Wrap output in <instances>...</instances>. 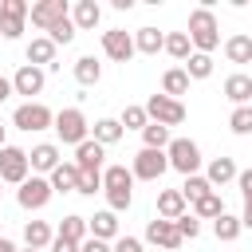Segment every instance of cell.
<instances>
[{
  "label": "cell",
  "instance_id": "cell-35",
  "mask_svg": "<svg viewBox=\"0 0 252 252\" xmlns=\"http://www.w3.org/2000/svg\"><path fill=\"white\" fill-rule=\"evenodd\" d=\"M142 142H146V150H165V146H169V130H165V126H158V122H146Z\"/></svg>",
  "mask_w": 252,
  "mask_h": 252
},
{
  "label": "cell",
  "instance_id": "cell-44",
  "mask_svg": "<svg viewBox=\"0 0 252 252\" xmlns=\"http://www.w3.org/2000/svg\"><path fill=\"white\" fill-rule=\"evenodd\" d=\"M79 252H110V244H106V240H94V236H87V240L79 244Z\"/></svg>",
  "mask_w": 252,
  "mask_h": 252
},
{
  "label": "cell",
  "instance_id": "cell-2",
  "mask_svg": "<svg viewBox=\"0 0 252 252\" xmlns=\"http://www.w3.org/2000/svg\"><path fill=\"white\" fill-rule=\"evenodd\" d=\"M165 161H169V169L193 177V173L201 169V150H197L193 138H169V146H165Z\"/></svg>",
  "mask_w": 252,
  "mask_h": 252
},
{
  "label": "cell",
  "instance_id": "cell-10",
  "mask_svg": "<svg viewBox=\"0 0 252 252\" xmlns=\"http://www.w3.org/2000/svg\"><path fill=\"white\" fill-rule=\"evenodd\" d=\"M71 16V8H67V0H39V4H32L28 8V20L35 24V28H43V32H51L59 20H67Z\"/></svg>",
  "mask_w": 252,
  "mask_h": 252
},
{
  "label": "cell",
  "instance_id": "cell-21",
  "mask_svg": "<svg viewBox=\"0 0 252 252\" xmlns=\"http://www.w3.org/2000/svg\"><path fill=\"white\" fill-rule=\"evenodd\" d=\"M161 94H165V98H177V102H181V94H189V75H185V67H169V71L161 75Z\"/></svg>",
  "mask_w": 252,
  "mask_h": 252
},
{
  "label": "cell",
  "instance_id": "cell-37",
  "mask_svg": "<svg viewBox=\"0 0 252 252\" xmlns=\"http://www.w3.org/2000/svg\"><path fill=\"white\" fill-rule=\"evenodd\" d=\"M205 193H213V185L201 177V173H193V177H185V185H181V197H185V205L189 201H201Z\"/></svg>",
  "mask_w": 252,
  "mask_h": 252
},
{
  "label": "cell",
  "instance_id": "cell-29",
  "mask_svg": "<svg viewBox=\"0 0 252 252\" xmlns=\"http://www.w3.org/2000/svg\"><path fill=\"white\" fill-rule=\"evenodd\" d=\"M91 130H94V142H98L102 150H106V146H114V142L122 138V122H118V118H98Z\"/></svg>",
  "mask_w": 252,
  "mask_h": 252
},
{
  "label": "cell",
  "instance_id": "cell-51",
  "mask_svg": "<svg viewBox=\"0 0 252 252\" xmlns=\"http://www.w3.org/2000/svg\"><path fill=\"white\" fill-rule=\"evenodd\" d=\"M28 252H35V248H28Z\"/></svg>",
  "mask_w": 252,
  "mask_h": 252
},
{
  "label": "cell",
  "instance_id": "cell-39",
  "mask_svg": "<svg viewBox=\"0 0 252 252\" xmlns=\"http://www.w3.org/2000/svg\"><path fill=\"white\" fill-rule=\"evenodd\" d=\"M47 39H51V43H55V47H59V43H63V47H67V43H71V39H75V24H71V16H67V20H59V24H55V28H51V32H47Z\"/></svg>",
  "mask_w": 252,
  "mask_h": 252
},
{
  "label": "cell",
  "instance_id": "cell-14",
  "mask_svg": "<svg viewBox=\"0 0 252 252\" xmlns=\"http://www.w3.org/2000/svg\"><path fill=\"white\" fill-rule=\"evenodd\" d=\"M28 63L32 67H51V71H59V63H55V43L47 39V35H35L32 43H28Z\"/></svg>",
  "mask_w": 252,
  "mask_h": 252
},
{
  "label": "cell",
  "instance_id": "cell-30",
  "mask_svg": "<svg viewBox=\"0 0 252 252\" xmlns=\"http://www.w3.org/2000/svg\"><path fill=\"white\" fill-rule=\"evenodd\" d=\"M59 240H71V244H83V240H87V217H79V213H71V217H63V224H59Z\"/></svg>",
  "mask_w": 252,
  "mask_h": 252
},
{
  "label": "cell",
  "instance_id": "cell-8",
  "mask_svg": "<svg viewBox=\"0 0 252 252\" xmlns=\"http://www.w3.org/2000/svg\"><path fill=\"white\" fill-rule=\"evenodd\" d=\"M16 201H20V209H28V213L43 209V205L51 201V181H47V177H39V173H32V177L16 189Z\"/></svg>",
  "mask_w": 252,
  "mask_h": 252
},
{
  "label": "cell",
  "instance_id": "cell-9",
  "mask_svg": "<svg viewBox=\"0 0 252 252\" xmlns=\"http://www.w3.org/2000/svg\"><path fill=\"white\" fill-rule=\"evenodd\" d=\"M28 150L20 146H4L0 150V181H12V185H24L28 181Z\"/></svg>",
  "mask_w": 252,
  "mask_h": 252
},
{
  "label": "cell",
  "instance_id": "cell-28",
  "mask_svg": "<svg viewBox=\"0 0 252 252\" xmlns=\"http://www.w3.org/2000/svg\"><path fill=\"white\" fill-rule=\"evenodd\" d=\"M75 79H79V87H94V83L102 79V63H98L94 55L75 59Z\"/></svg>",
  "mask_w": 252,
  "mask_h": 252
},
{
  "label": "cell",
  "instance_id": "cell-1",
  "mask_svg": "<svg viewBox=\"0 0 252 252\" xmlns=\"http://www.w3.org/2000/svg\"><path fill=\"white\" fill-rule=\"evenodd\" d=\"M185 35H189L193 51L213 55V51L220 47V24H217L213 8H193V12H189V28H185Z\"/></svg>",
  "mask_w": 252,
  "mask_h": 252
},
{
  "label": "cell",
  "instance_id": "cell-20",
  "mask_svg": "<svg viewBox=\"0 0 252 252\" xmlns=\"http://www.w3.org/2000/svg\"><path fill=\"white\" fill-rule=\"evenodd\" d=\"M236 173H240V169H236V161H232V158H213V161H209V169H205V181L217 189V185L236 181Z\"/></svg>",
  "mask_w": 252,
  "mask_h": 252
},
{
  "label": "cell",
  "instance_id": "cell-23",
  "mask_svg": "<svg viewBox=\"0 0 252 252\" xmlns=\"http://www.w3.org/2000/svg\"><path fill=\"white\" fill-rule=\"evenodd\" d=\"M158 217H161V220H177V217H185V197H181V189H165V193H158Z\"/></svg>",
  "mask_w": 252,
  "mask_h": 252
},
{
  "label": "cell",
  "instance_id": "cell-52",
  "mask_svg": "<svg viewBox=\"0 0 252 252\" xmlns=\"http://www.w3.org/2000/svg\"><path fill=\"white\" fill-rule=\"evenodd\" d=\"M0 185H4V181H0ZM0 193H4V189H0Z\"/></svg>",
  "mask_w": 252,
  "mask_h": 252
},
{
  "label": "cell",
  "instance_id": "cell-48",
  "mask_svg": "<svg viewBox=\"0 0 252 252\" xmlns=\"http://www.w3.org/2000/svg\"><path fill=\"white\" fill-rule=\"evenodd\" d=\"M8 94H12V79H4V75H0V102H4Z\"/></svg>",
  "mask_w": 252,
  "mask_h": 252
},
{
  "label": "cell",
  "instance_id": "cell-34",
  "mask_svg": "<svg viewBox=\"0 0 252 252\" xmlns=\"http://www.w3.org/2000/svg\"><path fill=\"white\" fill-rule=\"evenodd\" d=\"M185 75H189V79H209V75H213V55L193 51V55L185 59Z\"/></svg>",
  "mask_w": 252,
  "mask_h": 252
},
{
  "label": "cell",
  "instance_id": "cell-7",
  "mask_svg": "<svg viewBox=\"0 0 252 252\" xmlns=\"http://www.w3.org/2000/svg\"><path fill=\"white\" fill-rule=\"evenodd\" d=\"M165 169H169V161H165V150H146V146L134 154V165H130V173H134L138 181H158Z\"/></svg>",
  "mask_w": 252,
  "mask_h": 252
},
{
  "label": "cell",
  "instance_id": "cell-31",
  "mask_svg": "<svg viewBox=\"0 0 252 252\" xmlns=\"http://www.w3.org/2000/svg\"><path fill=\"white\" fill-rule=\"evenodd\" d=\"M220 213H224V205H220L217 189H213V193H205L201 201H193V217H197V220H217Z\"/></svg>",
  "mask_w": 252,
  "mask_h": 252
},
{
  "label": "cell",
  "instance_id": "cell-25",
  "mask_svg": "<svg viewBox=\"0 0 252 252\" xmlns=\"http://www.w3.org/2000/svg\"><path fill=\"white\" fill-rule=\"evenodd\" d=\"M165 47V35L158 32V28H138L134 32V51H142V55H158Z\"/></svg>",
  "mask_w": 252,
  "mask_h": 252
},
{
  "label": "cell",
  "instance_id": "cell-46",
  "mask_svg": "<svg viewBox=\"0 0 252 252\" xmlns=\"http://www.w3.org/2000/svg\"><path fill=\"white\" fill-rule=\"evenodd\" d=\"M51 252H79V244H71V240H51Z\"/></svg>",
  "mask_w": 252,
  "mask_h": 252
},
{
  "label": "cell",
  "instance_id": "cell-43",
  "mask_svg": "<svg viewBox=\"0 0 252 252\" xmlns=\"http://www.w3.org/2000/svg\"><path fill=\"white\" fill-rule=\"evenodd\" d=\"M110 252H142V240H138V236H118V240L110 244Z\"/></svg>",
  "mask_w": 252,
  "mask_h": 252
},
{
  "label": "cell",
  "instance_id": "cell-12",
  "mask_svg": "<svg viewBox=\"0 0 252 252\" xmlns=\"http://www.w3.org/2000/svg\"><path fill=\"white\" fill-rule=\"evenodd\" d=\"M146 240L158 244L161 252H177V248H181V232H177V224H173V220H161V217H154V220L146 224Z\"/></svg>",
  "mask_w": 252,
  "mask_h": 252
},
{
  "label": "cell",
  "instance_id": "cell-27",
  "mask_svg": "<svg viewBox=\"0 0 252 252\" xmlns=\"http://www.w3.org/2000/svg\"><path fill=\"white\" fill-rule=\"evenodd\" d=\"M224 59L228 63H252V35H228L224 39Z\"/></svg>",
  "mask_w": 252,
  "mask_h": 252
},
{
  "label": "cell",
  "instance_id": "cell-19",
  "mask_svg": "<svg viewBox=\"0 0 252 252\" xmlns=\"http://www.w3.org/2000/svg\"><path fill=\"white\" fill-rule=\"evenodd\" d=\"M102 158H106V150H102L94 138H87V142L75 146V165H79V169H102Z\"/></svg>",
  "mask_w": 252,
  "mask_h": 252
},
{
  "label": "cell",
  "instance_id": "cell-18",
  "mask_svg": "<svg viewBox=\"0 0 252 252\" xmlns=\"http://www.w3.org/2000/svg\"><path fill=\"white\" fill-rule=\"evenodd\" d=\"M59 161H63V158H59V146H51V142H39V146L28 154V165H32L35 173H51Z\"/></svg>",
  "mask_w": 252,
  "mask_h": 252
},
{
  "label": "cell",
  "instance_id": "cell-50",
  "mask_svg": "<svg viewBox=\"0 0 252 252\" xmlns=\"http://www.w3.org/2000/svg\"><path fill=\"white\" fill-rule=\"evenodd\" d=\"M4 146H8V142H4V126H0V150H4Z\"/></svg>",
  "mask_w": 252,
  "mask_h": 252
},
{
  "label": "cell",
  "instance_id": "cell-40",
  "mask_svg": "<svg viewBox=\"0 0 252 252\" xmlns=\"http://www.w3.org/2000/svg\"><path fill=\"white\" fill-rule=\"evenodd\" d=\"M118 122H122L126 130H146V122H150V118H146V106H126Z\"/></svg>",
  "mask_w": 252,
  "mask_h": 252
},
{
  "label": "cell",
  "instance_id": "cell-22",
  "mask_svg": "<svg viewBox=\"0 0 252 252\" xmlns=\"http://www.w3.org/2000/svg\"><path fill=\"white\" fill-rule=\"evenodd\" d=\"M122 189H134V173L126 165H106L102 169V193H122Z\"/></svg>",
  "mask_w": 252,
  "mask_h": 252
},
{
  "label": "cell",
  "instance_id": "cell-32",
  "mask_svg": "<svg viewBox=\"0 0 252 252\" xmlns=\"http://www.w3.org/2000/svg\"><path fill=\"white\" fill-rule=\"evenodd\" d=\"M240 228H244V224H240V217H232V213H220V217L213 220V232H217V240H224V244L236 240Z\"/></svg>",
  "mask_w": 252,
  "mask_h": 252
},
{
  "label": "cell",
  "instance_id": "cell-38",
  "mask_svg": "<svg viewBox=\"0 0 252 252\" xmlns=\"http://www.w3.org/2000/svg\"><path fill=\"white\" fill-rule=\"evenodd\" d=\"M228 130L232 134H252V106H236L232 118H228Z\"/></svg>",
  "mask_w": 252,
  "mask_h": 252
},
{
  "label": "cell",
  "instance_id": "cell-3",
  "mask_svg": "<svg viewBox=\"0 0 252 252\" xmlns=\"http://www.w3.org/2000/svg\"><path fill=\"white\" fill-rule=\"evenodd\" d=\"M51 126H55L59 142H67V146H79V142H87V130H91V122H87V114H83L79 106H67V110H59Z\"/></svg>",
  "mask_w": 252,
  "mask_h": 252
},
{
  "label": "cell",
  "instance_id": "cell-45",
  "mask_svg": "<svg viewBox=\"0 0 252 252\" xmlns=\"http://www.w3.org/2000/svg\"><path fill=\"white\" fill-rule=\"evenodd\" d=\"M236 185H240L244 197H252V169H240V173H236Z\"/></svg>",
  "mask_w": 252,
  "mask_h": 252
},
{
  "label": "cell",
  "instance_id": "cell-41",
  "mask_svg": "<svg viewBox=\"0 0 252 252\" xmlns=\"http://www.w3.org/2000/svg\"><path fill=\"white\" fill-rule=\"evenodd\" d=\"M173 224H177V232H181V240H193V236L201 232V220H197L193 213H185V217H177Z\"/></svg>",
  "mask_w": 252,
  "mask_h": 252
},
{
  "label": "cell",
  "instance_id": "cell-4",
  "mask_svg": "<svg viewBox=\"0 0 252 252\" xmlns=\"http://www.w3.org/2000/svg\"><path fill=\"white\" fill-rule=\"evenodd\" d=\"M146 118L150 122H158V126H181L185 122V102H177V98H165V94H150L146 98Z\"/></svg>",
  "mask_w": 252,
  "mask_h": 252
},
{
  "label": "cell",
  "instance_id": "cell-26",
  "mask_svg": "<svg viewBox=\"0 0 252 252\" xmlns=\"http://www.w3.org/2000/svg\"><path fill=\"white\" fill-rule=\"evenodd\" d=\"M24 240H28V248H35V252H43V248H51V228H47V220H28L24 224Z\"/></svg>",
  "mask_w": 252,
  "mask_h": 252
},
{
  "label": "cell",
  "instance_id": "cell-17",
  "mask_svg": "<svg viewBox=\"0 0 252 252\" xmlns=\"http://www.w3.org/2000/svg\"><path fill=\"white\" fill-rule=\"evenodd\" d=\"M98 20H102V8H98L94 0H79V4L71 8V24H75V32H91V28H98Z\"/></svg>",
  "mask_w": 252,
  "mask_h": 252
},
{
  "label": "cell",
  "instance_id": "cell-13",
  "mask_svg": "<svg viewBox=\"0 0 252 252\" xmlns=\"http://www.w3.org/2000/svg\"><path fill=\"white\" fill-rule=\"evenodd\" d=\"M43 83H47L43 67H32V63H24V67L12 75V94H28V102H32V94H39V91H43Z\"/></svg>",
  "mask_w": 252,
  "mask_h": 252
},
{
  "label": "cell",
  "instance_id": "cell-11",
  "mask_svg": "<svg viewBox=\"0 0 252 252\" xmlns=\"http://www.w3.org/2000/svg\"><path fill=\"white\" fill-rule=\"evenodd\" d=\"M102 51L114 63H130L134 59V35L122 32V28H110V32H102Z\"/></svg>",
  "mask_w": 252,
  "mask_h": 252
},
{
  "label": "cell",
  "instance_id": "cell-36",
  "mask_svg": "<svg viewBox=\"0 0 252 252\" xmlns=\"http://www.w3.org/2000/svg\"><path fill=\"white\" fill-rule=\"evenodd\" d=\"M98 189H102V169H79V185H75V193L94 197Z\"/></svg>",
  "mask_w": 252,
  "mask_h": 252
},
{
  "label": "cell",
  "instance_id": "cell-5",
  "mask_svg": "<svg viewBox=\"0 0 252 252\" xmlns=\"http://www.w3.org/2000/svg\"><path fill=\"white\" fill-rule=\"evenodd\" d=\"M51 122H55V114H51L43 102H20L16 114H12V126H16V130H28V134H39V130H47Z\"/></svg>",
  "mask_w": 252,
  "mask_h": 252
},
{
  "label": "cell",
  "instance_id": "cell-42",
  "mask_svg": "<svg viewBox=\"0 0 252 252\" xmlns=\"http://www.w3.org/2000/svg\"><path fill=\"white\" fill-rule=\"evenodd\" d=\"M106 201H110V213H122V209H130V201H134V189H122V193H106Z\"/></svg>",
  "mask_w": 252,
  "mask_h": 252
},
{
  "label": "cell",
  "instance_id": "cell-33",
  "mask_svg": "<svg viewBox=\"0 0 252 252\" xmlns=\"http://www.w3.org/2000/svg\"><path fill=\"white\" fill-rule=\"evenodd\" d=\"M161 51H169L173 59H181V63H185V59L193 55V43H189V35H185V32H169V35H165V47H161Z\"/></svg>",
  "mask_w": 252,
  "mask_h": 252
},
{
  "label": "cell",
  "instance_id": "cell-24",
  "mask_svg": "<svg viewBox=\"0 0 252 252\" xmlns=\"http://www.w3.org/2000/svg\"><path fill=\"white\" fill-rule=\"evenodd\" d=\"M224 98H232L236 106H248V98H252V79L240 75V71L228 75V79H224Z\"/></svg>",
  "mask_w": 252,
  "mask_h": 252
},
{
  "label": "cell",
  "instance_id": "cell-15",
  "mask_svg": "<svg viewBox=\"0 0 252 252\" xmlns=\"http://www.w3.org/2000/svg\"><path fill=\"white\" fill-rule=\"evenodd\" d=\"M87 232L94 236V240H118V217L110 213V209H102V213H94V217H87Z\"/></svg>",
  "mask_w": 252,
  "mask_h": 252
},
{
  "label": "cell",
  "instance_id": "cell-47",
  "mask_svg": "<svg viewBox=\"0 0 252 252\" xmlns=\"http://www.w3.org/2000/svg\"><path fill=\"white\" fill-rule=\"evenodd\" d=\"M240 224L252 228V197H244V213H240Z\"/></svg>",
  "mask_w": 252,
  "mask_h": 252
},
{
  "label": "cell",
  "instance_id": "cell-49",
  "mask_svg": "<svg viewBox=\"0 0 252 252\" xmlns=\"http://www.w3.org/2000/svg\"><path fill=\"white\" fill-rule=\"evenodd\" d=\"M0 252H16V244H12V240H4V236H0Z\"/></svg>",
  "mask_w": 252,
  "mask_h": 252
},
{
  "label": "cell",
  "instance_id": "cell-16",
  "mask_svg": "<svg viewBox=\"0 0 252 252\" xmlns=\"http://www.w3.org/2000/svg\"><path fill=\"white\" fill-rule=\"evenodd\" d=\"M47 181H51V193H75V185H79V165H75V161H59V165L47 173Z\"/></svg>",
  "mask_w": 252,
  "mask_h": 252
},
{
  "label": "cell",
  "instance_id": "cell-6",
  "mask_svg": "<svg viewBox=\"0 0 252 252\" xmlns=\"http://www.w3.org/2000/svg\"><path fill=\"white\" fill-rule=\"evenodd\" d=\"M28 0H0V35L4 39H20L24 24H28Z\"/></svg>",
  "mask_w": 252,
  "mask_h": 252
}]
</instances>
